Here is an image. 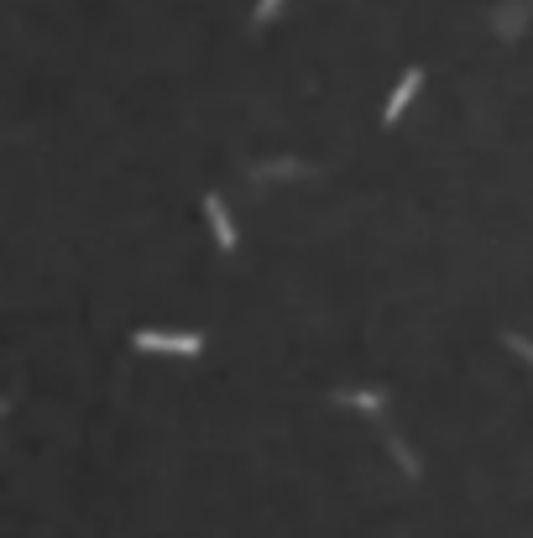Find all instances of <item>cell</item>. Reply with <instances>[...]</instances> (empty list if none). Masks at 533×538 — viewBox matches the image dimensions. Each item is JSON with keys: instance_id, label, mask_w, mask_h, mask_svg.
Returning a JSON list of instances; mask_svg holds the SVG:
<instances>
[{"instance_id": "cell-1", "label": "cell", "mask_w": 533, "mask_h": 538, "mask_svg": "<svg viewBox=\"0 0 533 538\" xmlns=\"http://www.w3.org/2000/svg\"><path fill=\"white\" fill-rule=\"evenodd\" d=\"M131 345L142 350V356H183V361L204 356V335L199 330H136Z\"/></svg>"}, {"instance_id": "cell-9", "label": "cell", "mask_w": 533, "mask_h": 538, "mask_svg": "<svg viewBox=\"0 0 533 538\" xmlns=\"http://www.w3.org/2000/svg\"><path fill=\"white\" fill-rule=\"evenodd\" d=\"M502 345H507V350H518L523 361H533V340H528V335H518V330H507V335H502Z\"/></svg>"}, {"instance_id": "cell-4", "label": "cell", "mask_w": 533, "mask_h": 538, "mask_svg": "<svg viewBox=\"0 0 533 538\" xmlns=\"http://www.w3.org/2000/svg\"><path fill=\"white\" fill-rule=\"evenodd\" d=\"M204 220H210V236H215V246H220L225 256L241 246L236 220H230V209H225V199H220V194H204Z\"/></svg>"}, {"instance_id": "cell-6", "label": "cell", "mask_w": 533, "mask_h": 538, "mask_svg": "<svg viewBox=\"0 0 533 538\" xmlns=\"http://www.w3.org/2000/svg\"><path fill=\"white\" fill-rule=\"evenodd\" d=\"M335 403L382 418V413H387V392H382V387H335Z\"/></svg>"}, {"instance_id": "cell-2", "label": "cell", "mask_w": 533, "mask_h": 538, "mask_svg": "<svg viewBox=\"0 0 533 538\" xmlns=\"http://www.w3.org/2000/svg\"><path fill=\"white\" fill-rule=\"evenodd\" d=\"M419 89H424V68H403V79L392 84V95L382 100V126H398L403 110L419 100Z\"/></svg>"}, {"instance_id": "cell-3", "label": "cell", "mask_w": 533, "mask_h": 538, "mask_svg": "<svg viewBox=\"0 0 533 538\" xmlns=\"http://www.w3.org/2000/svg\"><path fill=\"white\" fill-rule=\"evenodd\" d=\"M309 173H314V162H304V157H267L246 168L251 183H283V178H309Z\"/></svg>"}, {"instance_id": "cell-8", "label": "cell", "mask_w": 533, "mask_h": 538, "mask_svg": "<svg viewBox=\"0 0 533 538\" xmlns=\"http://www.w3.org/2000/svg\"><path fill=\"white\" fill-rule=\"evenodd\" d=\"M283 6H288V0H257V6H251V27H267Z\"/></svg>"}, {"instance_id": "cell-7", "label": "cell", "mask_w": 533, "mask_h": 538, "mask_svg": "<svg viewBox=\"0 0 533 538\" xmlns=\"http://www.w3.org/2000/svg\"><path fill=\"white\" fill-rule=\"evenodd\" d=\"M382 444H387V455L398 460V471H403L408 481H419V476H424V460L413 455V444H408L398 429H387V424H382Z\"/></svg>"}, {"instance_id": "cell-5", "label": "cell", "mask_w": 533, "mask_h": 538, "mask_svg": "<svg viewBox=\"0 0 533 538\" xmlns=\"http://www.w3.org/2000/svg\"><path fill=\"white\" fill-rule=\"evenodd\" d=\"M528 21H533V0H502V6L492 11V32L513 42V37L528 32Z\"/></svg>"}]
</instances>
